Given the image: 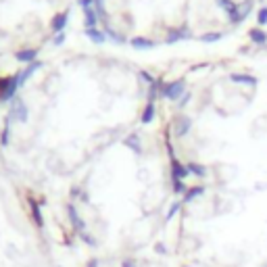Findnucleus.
Returning a JSON list of instances; mask_svg holds the SVG:
<instances>
[{"label":"nucleus","instance_id":"obj_32","mask_svg":"<svg viewBox=\"0 0 267 267\" xmlns=\"http://www.w3.org/2000/svg\"><path fill=\"white\" fill-rule=\"evenodd\" d=\"M78 5L82 9H90V7H94V0H78Z\"/></svg>","mask_w":267,"mask_h":267},{"label":"nucleus","instance_id":"obj_2","mask_svg":"<svg viewBox=\"0 0 267 267\" xmlns=\"http://www.w3.org/2000/svg\"><path fill=\"white\" fill-rule=\"evenodd\" d=\"M29 119V111H27V104L21 100V98H15L13 102H11V109H9V115H7V119L5 121H9V123H25Z\"/></svg>","mask_w":267,"mask_h":267},{"label":"nucleus","instance_id":"obj_16","mask_svg":"<svg viewBox=\"0 0 267 267\" xmlns=\"http://www.w3.org/2000/svg\"><path fill=\"white\" fill-rule=\"evenodd\" d=\"M123 144H126L132 152L142 155V144H140V136H138V134H130L126 140H123Z\"/></svg>","mask_w":267,"mask_h":267},{"label":"nucleus","instance_id":"obj_6","mask_svg":"<svg viewBox=\"0 0 267 267\" xmlns=\"http://www.w3.org/2000/svg\"><path fill=\"white\" fill-rule=\"evenodd\" d=\"M27 205H29V217L33 221V225L42 230L44 227V215H42V207L35 199H27Z\"/></svg>","mask_w":267,"mask_h":267},{"label":"nucleus","instance_id":"obj_35","mask_svg":"<svg viewBox=\"0 0 267 267\" xmlns=\"http://www.w3.org/2000/svg\"><path fill=\"white\" fill-rule=\"evenodd\" d=\"M188 100H190V94H184V96H182V100L177 102V106H180V109H184V106L188 104Z\"/></svg>","mask_w":267,"mask_h":267},{"label":"nucleus","instance_id":"obj_13","mask_svg":"<svg viewBox=\"0 0 267 267\" xmlns=\"http://www.w3.org/2000/svg\"><path fill=\"white\" fill-rule=\"evenodd\" d=\"M130 44L136 48V50H146V48H155V40H150V38H144V35H136V38H132L130 40Z\"/></svg>","mask_w":267,"mask_h":267},{"label":"nucleus","instance_id":"obj_12","mask_svg":"<svg viewBox=\"0 0 267 267\" xmlns=\"http://www.w3.org/2000/svg\"><path fill=\"white\" fill-rule=\"evenodd\" d=\"M155 117H157V104H155V102H146L144 111H142V115H140V123L148 126V123L155 121Z\"/></svg>","mask_w":267,"mask_h":267},{"label":"nucleus","instance_id":"obj_17","mask_svg":"<svg viewBox=\"0 0 267 267\" xmlns=\"http://www.w3.org/2000/svg\"><path fill=\"white\" fill-rule=\"evenodd\" d=\"M86 35H88V38H90L92 42H96V44H104V42H106V33L100 31L98 27H86Z\"/></svg>","mask_w":267,"mask_h":267},{"label":"nucleus","instance_id":"obj_34","mask_svg":"<svg viewBox=\"0 0 267 267\" xmlns=\"http://www.w3.org/2000/svg\"><path fill=\"white\" fill-rule=\"evenodd\" d=\"M140 78H142V80H146L148 84H155V80H152V75H150V73H146V71H140Z\"/></svg>","mask_w":267,"mask_h":267},{"label":"nucleus","instance_id":"obj_21","mask_svg":"<svg viewBox=\"0 0 267 267\" xmlns=\"http://www.w3.org/2000/svg\"><path fill=\"white\" fill-rule=\"evenodd\" d=\"M84 17H86V27H96L98 25V13L94 7L84 9Z\"/></svg>","mask_w":267,"mask_h":267},{"label":"nucleus","instance_id":"obj_11","mask_svg":"<svg viewBox=\"0 0 267 267\" xmlns=\"http://www.w3.org/2000/svg\"><path fill=\"white\" fill-rule=\"evenodd\" d=\"M38 69H40V63L35 61V63H31V65H27L23 71H19V73H17V82H19V88H21V86H23V84H25V82H27Z\"/></svg>","mask_w":267,"mask_h":267},{"label":"nucleus","instance_id":"obj_7","mask_svg":"<svg viewBox=\"0 0 267 267\" xmlns=\"http://www.w3.org/2000/svg\"><path fill=\"white\" fill-rule=\"evenodd\" d=\"M207 192V186H203V184H199V186H188V190H186V194L182 197V205L186 207V205H192V203H197L203 194Z\"/></svg>","mask_w":267,"mask_h":267},{"label":"nucleus","instance_id":"obj_22","mask_svg":"<svg viewBox=\"0 0 267 267\" xmlns=\"http://www.w3.org/2000/svg\"><path fill=\"white\" fill-rule=\"evenodd\" d=\"M248 35H251V40L255 42V44H267V33L261 29V27H253L251 31H248Z\"/></svg>","mask_w":267,"mask_h":267},{"label":"nucleus","instance_id":"obj_30","mask_svg":"<svg viewBox=\"0 0 267 267\" xmlns=\"http://www.w3.org/2000/svg\"><path fill=\"white\" fill-rule=\"evenodd\" d=\"M94 9H96L98 17H104V0H94Z\"/></svg>","mask_w":267,"mask_h":267},{"label":"nucleus","instance_id":"obj_15","mask_svg":"<svg viewBox=\"0 0 267 267\" xmlns=\"http://www.w3.org/2000/svg\"><path fill=\"white\" fill-rule=\"evenodd\" d=\"M186 167H188V171H190V175H197V177H207L209 175V169L203 165V163H197V161H190V163H186Z\"/></svg>","mask_w":267,"mask_h":267},{"label":"nucleus","instance_id":"obj_24","mask_svg":"<svg viewBox=\"0 0 267 267\" xmlns=\"http://www.w3.org/2000/svg\"><path fill=\"white\" fill-rule=\"evenodd\" d=\"M186 190H188V186H186L184 180H171V192L175 194V197H184Z\"/></svg>","mask_w":267,"mask_h":267},{"label":"nucleus","instance_id":"obj_1","mask_svg":"<svg viewBox=\"0 0 267 267\" xmlns=\"http://www.w3.org/2000/svg\"><path fill=\"white\" fill-rule=\"evenodd\" d=\"M184 94H186V82L184 80H175V82H169V84L161 86V96L167 98V100L180 102Z\"/></svg>","mask_w":267,"mask_h":267},{"label":"nucleus","instance_id":"obj_9","mask_svg":"<svg viewBox=\"0 0 267 267\" xmlns=\"http://www.w3.org/2000/svg\"><path fill=\"white\" fill-rule=\"evenodd\" d=\"M188 175L190 171L180 159H171V180H186Z\"/></svg>","mask_w":267,"mask_h":267},{"label":"nucleus","instance_id":"obj_18","mask_svg":"<svg viewBox=\"0 0 267 267\" xmlns=\"http://www.w3.org/2000/svg\"><path fill=\"white\" fill-rule=\"evenodd\" d=\"M190 29L188 27H180V29H175V31H171L169 35H167V44H173V42H180V40H184V38H190Z\"/></svg>","mask_w":267,"mask_h":267},{"label":"nucleus","instance_id":"obj_25","mask_svg":"<svg viewBox=\"0 0 267 267\" xmlns=\"http://www.w3.org/2000/svg\"><path fill=\"white\" fill-rule=\"evenodd\" d=\"M221 38H223L221 31H211V33H203L199 40H201V42H219Z\"/></svg>","mask_w":267,"mask_h":267},{"label":"nucleus","instance_id":"obj_27","mask_svg":"<svg viewBox=\"0 0 267 267\" xmlns=\"http://www.w3.org/2000/svg\"><path fill=\"white\" fill-rule=\"evenodd\" d=\"M78 238H80V240H82L84 244H88V246H90V248H96V246H98L96 238H94V236H92L90 232H84V234H80Z\"/></svg>","mask_w":267,"mask_h":267},{"label":"nucleus","instance_id":"obj_23","mask_svg":"<svg viewBox=\"0 0 267 267\" xmlns=\"http://www.w3.org/2000/svg\"><path fill=\"white\" fill-rule=\"evenodd\" d=\"M182 207H184V205H182V199H180V201H173V203L169 205V209H167V215H165V223H169V221H171V219H173V217L177 215V213L182 211Z\"/></svg>","mask_w":267,"mask_h":267},{"label":"nucleus","instance_id":"obj_20","mask_svg":"<svg viewBox=\"0 0 267 267\" xmlns=\"http://www.w3.org/2000/svg\"><path fill=\"white\" fill-rule=\"evenodd\" d=\"M11 134H13V123L5 121V128L0 130V146L7 148L9 146V142H11Z\"/></svg>","mask_w":267,"mask_h":267},{"label":"nucleus","instance_id":"obj_10","mask_svg":"<svg viewBox=\"0 0 267 267\" xmlns=\"http://www.w3.org/2000/svg\"><path fill=\"white\" fill-rule=\"evenodd\" d=\"M15 59L17 61H21V63H35V59H38V50L35 48H25V50H19V52H15Z\"/></svg>","mask_w":267,"mask_h":267},{"label":"nucleus","instance_id":"obj_19","mask_svg":"<svg viewBox=\"0 0 267 267\" xmlns=\"http://www.w3.org/2000/svg\"><path fill=\"white\" fill-rule=\"evenodd\" d=\"M230 80H232L234 84H246V86H257V78L255 75H246V73H232L230 75Z\"/></svg>","mask_w":267,"mask_h":267},{"label":"nucleus","instance_id":"obj_8","mask_svg":"<svg viewBox=\"0 0 267 267\" xmlns=\"http://www.w3.org/2000/svg\"><path fill=\"white\" fill-rule=\"evenodd\" d=\"M217 7L225 11V15L230 17V23H240V17H238V5L232 3V0H215Z\"/></svg>","mask_w":267,"mask_h":267},{"label":"nucleus","instance_id":"obj_3","mask_svg":"<svg viewBox=\"0 0 267 267\" xmlns=\"http://www.w3.org/2000/svg\"><path fill=\"white\" fill-rule=\"evenodd\" d=\"M19 90V82H17V75H11L7 80H0V100L3 102H13L15 94Z\"/></svg>","mask_w":267,"mask_h":267},{"label":"nucleus","instance_id":"obj_29","mask_svg":"<svg viewBox=\"0 0 267 267\" xmlns=\"http://www.w3.org/2000/svg\"><path fill=\"white\" fill-rule=\"evenodd\" d=\"M119 267H140V263L132 257H126V259H121V265Z\"/></svg>","mask_w":267,"mask_h":267},{"label":"nucleus","instance_id":"obj_31","mask_svg":"<svg viewBox=\"0 0 267 267\" xmlns=\"http://www.w3.org/2000/svg\"><path fill=\"white\" fill-rule=\"evenodd\" d=\"M155 253H157V255H167L165 244H159V242H157V244H155Z\"/></svg>","mask_w":267,"mask_h":267},{"label":"nucleus","instance_id":"obj_5","mask_svg":"<svg viewBox=\"0 0 267 267\" xmlns=\"http://www.w3.org/2000/svg\"><path fill=\"white\" fill-rule=\"evenodd\" d=\"M192 130V119L186 117V115H180L173 119V136L175 138H184L188 136V132Z\"/></svg>","mask_w":267,"mask_h":267},{"label":"nucleus","instance_id":"obj_33","mask_svg":"<svg viewBox=\"0 0 267 267\" xmlns=\"http://www.w3.org/2000/svg\"><path fill=\"white\" fill-rule=\"evenodd\" d=\"M52 42H55L57 46L63 44V42H65V33H63V31H61V33H55V40H52Z\"/></svg>","mask_w":267,"mask_h":267},{"label":"nucleus","instance_id":"obj_4","mask_svg":"<svg viewBox=\"0 0 267 267\" xmlns=\"http://www.w3.org/2000/svg\"><path fill=\"white\" fill-rule=\"evenodd\" d=\"M67 215H69V221H71V227H73V232L80 236L84 232H88V225L84 221V217L80 215V211L73 203H67Z\"/></svg>","mask_w":267,"mask_h":267},{"label":"nucleus","instance_id":"obj_36","mask_svg":"<svg viewBox=\"0 0 267 267\" xmlns=\"http://www.w3.org/2000/svg\"><path fill=\"white\" fill-rule=\"evenodd\" d=\"M84 267H100V261H98V259H90Z\"/></svg>","mask_w":267,"mask_h":267},{"label":"nucleus","instance_id":"obj_14","mask_svg":"<svg viewBox=\"0 0 267 267\" xmlns=\"http://www.w3.org/2000/svg\"><path fill=\"white\" fill-rule=\"evenodd\" d=\"M67 19H69V11H63L61 15H55V19H52V31L61 33L67 25Z\"/></svg>","mask_w":267,"mask_h":267},{"label":"nucleus","instance_id":"obj_26","mask_svg":"<svg viewBox=\"0 0 267 267\" xmlns=\"http://www.w3.org/2000/svg\"><path fill=\"white\" fill-rule=\"evenodd\" d=\"M253 9V0H244V5H238V17H240V21H244V17L251 13Z\"/></svg>","mask_w":267,"mask_h":267},{"label":"nucleus","instance_id":"obj_28","mask_svg":"<svg viewBox=\"0 0 267 267\" xmlns=\"http://www.w3.org/2000/svg\"><path fill=\"white\" fill-rule=\"evenodd\" d=\"M267 23V7H261L257 13V27H263Z\"/></svg>","mask_w":267,"mask_h":267}]
</instances>
